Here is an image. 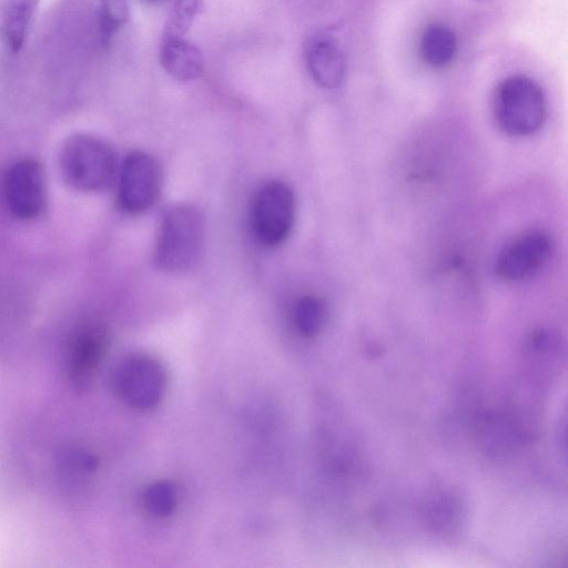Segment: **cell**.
Returning <instances> with one entry per match:
<instances>
[{"label":"cell","instance_id":"1","mask_svg":"<svg viewBox=\"0 0 568 568\" xmlns=\"http://www.w3.org/2000/svg\"><path fill=\"white\" fill-rule=\"evenodd\" d=\"M58 163L64 183L85 193L109 189L118 171L113 148L105 140L87 133L72 134L64 140Z\"/></svg>","mask_w":568,"mask_h":568},{"label":"cell","instance_id":"2","mask_svg":"<svg viewBox=\"0 0 568 568\" xmlns=\"http://www.w3.org/2000/svg\"><path fill=\"white\" fill-rule=\"evenodd\" d=\"M205 222L201 211L192 204H179L164 215L154 248L156 267L166 273H182L192 268L201 255Z\"/></svg>","mask_w":568,"mask_h":568},{"label":"cell","instance_id":"3","mask_svg":"<svg viewBox=\"0 0 568 568\" xmlns=\"http://www.w3.org/2000/svg\"><path fill=\"white\" fill-rule=\"evenodd\" d=\"M493 115L505 134L513 138L532 135L546 121V95L531 78L521 74L508 77L495 90Z\"/></svg>","mask_w":568,"mask_h":568},{"label":"cell","instance_id":"4","mask_svg":"<svg viewBox=\"0 0 568 568\" xmlns=\"http://www.w3.org/2000/svg\"><path fill=\"white\" fill-rule=\"evenodd\" d=\"M166 383L164 366L146 353L122 357L112 374V384L119 397L138 410L156 407L164 396Z\"/></svg>","mask_w":568,"mask_h":568},{"label":"cell","instance_id":"5","mask_svg":"<svg viewBox=\"0 0 568 568\" xmlns=\"http://www.w3.org/2000/svg\"><path fill=\"white\" fill-rule=\"evenodd\" d=\"M295 201L291 187L282 181H268L256 192L251 207V229L264 246L283 243L294 223Z\"/></svg>","mask_w":568,"mask_h":568},{"label":"cell","instance_id":"6","mask_svg":"<svg viewBox=\"0 0 568 568\" xmlns=\"http://www.w3.org/2000/svg\"><path fill=\"white\" fill-rule=\"evenodd\" d=\"M161 186L162 170L156 159L143 151H132L119 171V207L128 214H140L153 205Z\"/></svg>","mask_w":568,"mask_h":568},{"label":"cell","instance_id":"7","mask_svg":"<svg viewBox=\"0 0 568 568\" xmlns=\"http://www.w3.org/2000/svg\"><path fill=\"white\" fill-rule=\"evenodd\" d=\"M554 248V241L547 232L525 231L501 247L495 262V272L505 282H524L537 275L549 263Z\"/></svg>","mask_w":568,"mask_h":568},{"label":"cell","instance_id":"8","mask_svg":"<svg viewBox=\"0 0 568 568\" xmlns=\"http://www.w3.org/2000/svg\"><path fill=\"white\" fill-rule=\"evenodd\" d=\"M110 347L106 325L89 321L79 325L67 344V374L78 388L88 387L99 373Z\"/></svg>","mask_w":568,"mask_h":568},{"label":"cell","instance_id":"9","mask_svg":"<svg viewBox=\"0 0 568 568\" xmlns=\"http://www.w3.org/2000/svg\"><path fill=\"white\" fill-rule=\"evenodd\" d=\"M4 199L11 214L19 220H33L42 214L47 187L39 161L26 158L9 168L4 178Z\"/></svg>","mask_w":568,"mask_h":568},{"label":"cell","instance_id":"10","mask_svg":"<svg viewBox=\"0 0 568 568\" xmlns=\"http://www.w3.org/2000/svg\"><path fill=\"white\" fill-rule=\"evenodd\" d=\"M305 61L312 79L320 87L335 89L342 84L346 61L342 49L331 34L316 33L308 39Z\"/></svg>","mask_w":568,"mask_h":568},{"label":"cell","instance_id":"11","mask_svg":"<svg viewBox=\"0 0 568 568\" xmlns=\"http://www.w3.org/2000/svg\"><path fill=\"white\" fill-rule=\"evenodd\" d=\"M160 63L172 78L179 81L195 80L204 70L202 51L183 36H162Z\"/></svg>","mask_w":568,"mask_h":568},{"label":"cell","instance_id":"12","mask_svg":"<svg viewBox=\"0 0 568 568\" xmlns=\"http://www.w3.org/2000/svg\"><path fill=\"white\" fill-rule=\"evenodd\" d=\"M40 0H0V37L11 53L23 47Z\"/></svg>","mask_w":568,"mask_h":568},{"label":"cell","instance_id":"13","mask_svg":"<svg viewBox=\"0 0 568 568\" xmlns=\"http://www.w3.org/2000/svg\"><path fill=\"white\" fill-rule=\"evenodd\" d=\"M520 435L516 422L503 413L485 414L477 423L480 446L497 456L513 452L520 443Z\"/></svg>","mask_w":568,"mask_h":568},{"label":"cell","instance_id":"14","mask_svg":"<svg viewBox=\"0 0 568 568\" xmlns=\"http://www.w3.org/2000/svg\"><path fill=\"white\" fill-rule=\"evenodd\" d=\"M419 52L423 61L429 67L445 68L452 63L457 53L455 31L443 22L428 24L420 37Z\"/></svg>","mask_w":568,"mask_h":568},{"label":"cell","instance_id":"15","mask_svg":"<svg viewBox=\"0 0 568 568\" xmlns=\"http://www.w3.org/2000/svg\"><path fill=\"white\" fill-rule=\"evenodd\" d=\"M424 516L435 531L445 535L454 534L463 523V503L459 496L450 490L436 491L426 500Z\"/></svg>","mask_w":568,"mask_h":568},{"label":"cell","instance_id":"16","mask_svg":"<svg viewBox=\"0 0 568 568\" xmlns=\"http://www.w3.org/2000/svg\"><path fill=\"white\" fill-rule=\"evenodd\" d=\"M326 318L324 301L313 294L301 296L293 311L294 325L297 332L306 338L316 336L323 328Z\"/></svg>","mask_w":568,"mask_h":568},{"label":"cell","instance_id":"17","mask_svg":"<svg viewBox=\"0 0 568 568\" xmlns=\"http://www.w3.org/2000/svg\"><path fill=\"white\" fill-rule=\"evenodd\" d=\"M143 506L148 514L156 518L169 517L178 504V491L169 480H156L143 493Z\"/></svg>","mask_w":568,"mask_h":568},{"label":"cell","instance_id":"18","mask_svg":"<svg viewBox=\"0 0 568 568\" xmlns=\"http://www.w3.org/2000/svg\"><path fill=\"white\" fill-rule=\"evenodd\" d=\"M129 17L128 0H100L102 40L108 42Z\"/></svg>","mask_w":568,"mask_h":568},{"label":"cell","instance_id":"19","mask_svg":"<svg viewBox=\"0 0 568 568\" xmlns=\"http://www.w3.org/2000/svg\"><path fill=\"white\" fill-rule=\"evenodd\" d=\"M201 0H175L163 34L184 36L200 8Z\"/></svg>","mask_w":568,"mask_h":568},{"label":"cell","instance_id":"20","mask_svg":"<svg viewBox=\"0 0 568 568\" xmlns=\"http://www.w3.org/2000/svg\"><path fill=\"white\" fill-rule=\"evenodd\" d=\"M145 1H148V2H152V3H155V2H160V1H162V0H145Z\"/></svg>","mask_w":568,"mask_h":568}]
</instances>
